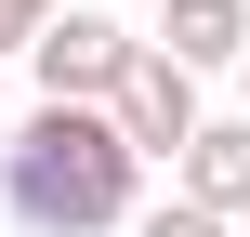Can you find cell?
Wrapping results in <instances>:
<instances>
[{
  "label": "cell",
  "instance_id": "obj_1",
  "mask_svg": "<svg viewBox=\"0 0 250 237\" xmlns=\"http://www.w3.org/2000/svg\"><path fill=\"white\" fill-rule=\"evenodd\" d=\"M0 198L26 237H119L145 198V158L119 145L105 106H40L13 145H0Z\"/></svg>",
  "mask_w": 250,
  "mask_h": 237
},
{
  "label": "cell",
  "instance_id": "obj_2",
  "mask_svg": "<svg viewBox=\"0 0 250 237\" xmlns=\"http://www.w3.org/2000/svg\"><path fill=\"white\" fill-rule=\"evenodd\" d=\"M132 66V26L119 13H92V0H53L40 13V40H26V79H40V106H105V79Z\"/></svg>",
  "mask_w": 250,
  "mask_h": 237
},
{
  "label": "cell",
  "instance_id": "obj_3",
  "mask_svg": "<svg viewBox=\"0 0 250 237\" xmlns=\"http://www.w3.org/2000/svg\"><path fill=\"white\" fill-rule=\"evenodd\" d=\"M105 119H119L132 158H171V145L198 132V66H171L158 40H132V66L105 79Z\"/></svg>",
  "mask_w": 250,
  "mask_h": 237
},
{
  "label": "cell",
  "instance_id": "obj_4",
  "mask_svg": "<svg viewBox=\"0 0 250 237\" xmlns=\"http://www.w3.org/2000/svg\"><path fill=\"white\" fill-rule=\"evenodd\" d=\"M171 172H185V198H198V211H224V224H237V211H250V119H198V132L171 145Z\"/></svg>",
  "mask_w": 250,
  "mask_h": 237
},
{
  "label": "cell",
  "instance_id": "obj_5",
  "mask_svg": "<svg viewBox=\"0 0 250 237\" xmlns=\"http://www.w3.org/2000/svg\"><path fill=\"white\" fill-rule=\"evenodd\" d=\"M158 53L198 66V79H224V66L250 53V0H171V13H158Z\"/></svg>",
  "mask_w": 250,
  "mask_h": 237
},
{
  "label": "cell",
  "instance_id": "obj_6",
  "mask_svg": "<svg viewBox=\"0 0 250 237\" xmlns=\"http://www.w3.org/2000/svg\"><path fill=\"white\" fill-rule=\"evenodd\" d=\"M119 237H224V211H198V198H185V185H171V198H158V211H145V198H132V224Z\"/></svg>",
  "mask_w": 250,
  "mask_h": 237
},
{
  "label": "cell",
  "instance_id": "obj_7",
  "mask_svg": "<svg viewBox=\"0 0 250 237\" xmlns=\"http://www.w3.org/2000/svg\"><path fill=\"white\" fill-rule=\"evenodd\" d=\"M40 13H53V0H0V53H26V40H40Z\"/></svg>",
  "mask_w": 250,
  "mask_h": 237
},
{
  "label": "cell",
  "instance_id": "obj_8",
  "mask_svg": "<svg viewBox=\"0 0 250 237\" xmlns=\"http://www.w3.org/2000/svg\"><path fill=\"white\" fill-rule=\"evenodd\" d=\"M224 79H237V106H250V53H237V66H224Z\"/></svg>",
  "mask_w": 250,
  "mask_h": 237
}]
</instances>
